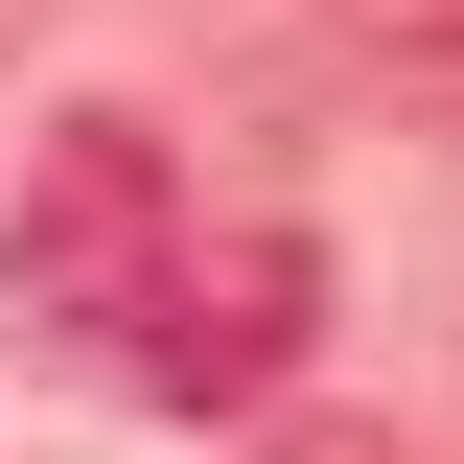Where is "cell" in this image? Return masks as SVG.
I'll list each match as a JSON object with an SVG mask.
<instances>
[{
  "label": "cell",
  "mask_w": 464,
  "mask_h": 464,
  "mask_svg": "<svg viewBox=\"0 0 464 464\" xmlns=\"http://www.w3.org/2000/svg\"><path fill=\"white\" fill-rule=\"evenodd\" d=\"M302 348H325V232L302 209H186L163 302H140V348H116V395L140 418H279Z\"/></svg>",
  "instance_id": "1"
},
{
  "label": "cell",
  "mask_w": 464,
  "mask_h": 464,
  "mask_svg": "<svg viewBox=\"0 0 464 464\" xmlns=\"http://www.w3.org/2000/svg\"><path fill=\"white\" fill-rule=\"evenodd\" d=\"M372 47H418V70H464V0H348Z\"/></svg>",
  "instance_id": "3"
},
{
  "label": "cell",
  "mask_w": 464,
  "mask_h": 464,
  "mask_svg": "<svg viewBox=\"0 0 464 464\" xmlns=\"http://www.w3.org/2000/svg\"><path fill=\"white\" fill-rule=\"evenodd\" d=\"M163 256H186V209H163V163H140V116H70L47 163H24V209H0V348H140V302H163Z\"/></svg>",
  "instance_id": "2"
}]
</instances>
